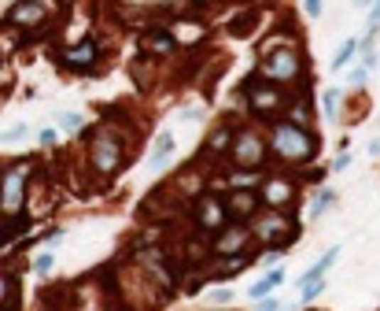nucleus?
<instances>
[{
	"instance_id": "obj_27",
	"label": "nucleus",
	"mask_w": 380,
	"mask_h": 311,
	"mask_svg": "<svg viewBox=\"0 0 380 311\" xmlns=\"http://www.w3.org/2000/svg\"><path fill=\"white\" fill-rule=\"evenodd\" d=\"M336 104H340V89H329V93H325V115H329V119L340 112Z\"/></svg>"
},
{
	"instance_id": "obj_24",
	"label": "nucleus",
	"mask_w": 380,
	"mask_h": 311,
	"mask_svg": "<svg viewBox=\"0 0 380 311\" xmlns=\"http://www.w3.org/2000/svg\"><path fill=\"white\" fill-rule=\"evenodd\" d=\"M55 126H60V130H82V115H74V112H55Z\"/></svg>"
},
{
	"instance_id": "obj_37",
	"label": "nucleus",
	"mask_w": 380,
	"mask_h": 311,
	"mask_svg": "<svg viewBox=\"0 0 380 311\" xmlns=\"http://www.w3.org/2000/svg\"><path fill=\"white\" fill-rule=\"evenodd\" d=\"M369 23H373V30H376V23H380V4H373V15H369Z\"/></svg>"
},
{
	"instance_id": "obj_35",
	"label": "nucleus",
	"mask_w": 380,
	"mask_h": 311,
	"mask_svg": "<svg viewBox=\"0 0 380 311\" xmlns=\"http://www.w3.org/2000/svg\"><path fill=\"white\" fill-rule=\"evenodd\" d=\"M303 11H307L310 19H314V15H321V4H317V0H307V4H303Z\"/></svg>"
},
{
	"instance_id": "obj_9",
	"label": "nucleus",
	"mask_w": 380,
	"mask_h": 311,
	"mask_svg": "<svg viewBox=\"0 0 380 311\" xmlns=\"http://www.w3.org/2000/svg\"><path fill=\"white\" fill-rule=\"evenodd\" d=\"M45 19H48V8H45V4H30V0H18V4L8 8V23L26 26V30H37Z\"/></svg>"
},
{
	"instance_id": "obj_12",
	"label": "nucleus",
	"mask_w": 380,
	"mask_h": 311,
	"mask_svg": "<svg viewBox=\"0 0 380 311\" xmlns=\"http://www.w3.org/2000/svg\"><path fill=\"white\" fill-rule=\"evenodd\" d=\"M225 211H229V223H244L259 211V196L255 193H244V189H233L225 196Z\"/></svg>"
},
{
	"instance_id": "obj_26",
	"label": "nucleus",
	"mask_w": 380,
	"mask_h": 311,
	"mask_svg": "<svg viewBox=\"0 0 380 311\" xmlns=\"http://www.w3.org/2000/svg\"><path fill=\"white\" fill-rule=\"evenodd\" d=\"M332 200H336V193H332V189H325V193H321V196L314 200V208H310V218H317L321 211H325V208L332 204Z\"/></svg>"
},
{
	"instance_id": "obj_23",
	"label": "nucleus",
	"mask_w": 380,
	"mask_h": 311,
	"mask_svg": "<svg viewBox=\"0 0 380 311\" xmlns=\"http://www.w3.org/2000/svg\"><path fill=\"white\" fill-rule=\"evenodd\" d=\"M30 230V218L26 215H18V218H11V223H8V218H4V241H11V237H18V233H26Z\"/></svg>"
},
{
	"instance_id": "obj_7",
	"label": "nucleus",
	"mask_w": 380,
	"mask_h": 311,
	"mask_svg": "<svg viewBox=\"0 0 380 311\" xmlns=\"http://www.w3.org/2000/svg\"><path fill=\"white\" fill-rule=\"evenodd\" d=\"M196 223H200V230H207V233H222L225 226H229V211H225V200H218V196H200L196 200Z\"/></svg>"
},
{
	"instance_id": "obj_3",
	"label": "nucleus",
	"mask_w": 380,
	"mask_h": 311,
	"mask_svg": "<svg viewBox=\"0 0 380 311\" xmlns=\"http://www.w3.org/2000/svg\"><path fill=\"white\" fill-rule=\"evenodd\" d=\"M23 204H26V159L4 171V200H0L4 218H18Z\"/></svg>"
},
{
	"instance_id": "obj_22",
	"label": "nucleus",
	"mask_w": 380,
	"mask_h": 311,
	"mask_svg": "<svg viewBox=\"0 0 380 311\" xmlns=\"http://www.w3.org/2000/svg\"><path fill=\"white\" fill-rule=\"evenodd\" d=\"M354 52H358V41L351 38V41H344V45H340V52H336V56H332V70H340V67H347V60L354 56Z\"/></svg>"
},
{
	"instance_id": "obj_34",
	"label": "nucleus",
	"mask_w": 380,
	"mask_h": 311,
	"mask_svg": "<svg viewBox=\"0 0 380 311\" xmlns=\"http://www.w3.org/2000/svg\"><path fill=\"white\" fill-rule=\"evenodd\" d=\"M351 167V156L344 152V156H336V163H332V171H347Z\"/></svg>"
},
{
	"instance_id": "obj_31",
	"label": "nucleus",
	"mask_w": 380,
	"mask_h": 311,
	"mask_svg": "<svg viewBox=\"0 0 380 311\" xmlns=\"http://www.w3.org/2000/svg\"><path fill=\"white\" fill-rule=\"evenodd\" d=\"M229 300H233V292H229V289H215V304H218V307H225Z\"/></svg>"
},
{
	"instance_id": "obj_30",
	"label": "nucleus",
	"mask_w": 380,
	"mask_h": 311,
	"mask_svg": "<svg viewBox=\"0 0 380 311\" xmlns=\"http://www.w3.org/2000/svg\"><path fill=\"white\" fill-rule=\"evenodd\" d=\"M233 181H237V186H248V181H255V174H248L244 167H237V171H233Z\"/></svg>"
},
{
	"instance_id": "obj_29",
	"label": "nucleus",
	"mask_w": 380,
	"mask_h": 311,
	"mask_svg": "<svg viewBox=\"0 0 380 311\" xmlns=\"http://www.w3.org/2000/svg\"><path fill=\"white\" fill-rule=\"evenodd\" d=\"M23 137H26V122H15L8 130V141H23Z\"/></svg>"
},
{
	"instance_id": "obj_19",
	"label": "nucleus",
	"mask_w": 380,
	"mask_h": 311,
	"mask_svg": "<svg viewBox=\"0 0 380 311\" xmlns=\"http://www.w3.org/2000/svg\"><path fill=\"white\" fill-rule=\"evenodd\" d=\"M259 19H262V15H259L255 8H251V11H244L240 19H233V23H229V33H233V38H248V33L255 30V23H259Z\"/></svg>"
},
{
	"instance_id": "obj_10",
	"label": "nucleus",
	"mask_w": 380,
	"mask_h": 311,
	"mask_svg": "<svg viewBox=\"0 0 380 311\" xmlns=\"http://www.w3.org/2000/svg\"><path fill=\"white\" fill-rule=\"evenodd\" d=\"M259 233L266 237V241H273V248H284V245H292L295 241V226H292V218H284V215H273L270 223H262Z\"/></svg>"
},
{
	"instance_id": "obj_16",
	"label": "nucleus",
	"mask_w": 380,
	"mask_h": 311,
	"mask_svg": "<svg viewBox=\"0 0 380 311\" xmlns=\"http://www.w3.org/2000/svg\"><path fill=\"white\" fill-rule=\"evenodd\" d=\"M281 282H284V267H273V270H270V274H266V278H262V282H255V285L248 289V297H251V300H262V297H266V292H273V289H277Z\"/></svg>"
},
{
	"instance_id": "obj_21",
	"label": "nucleus",
	"mask_w": 380,
	"mask_h": 311,
	"mask_svg": "<svg viewBox=\"0 0 380 311\" xmlns=\"http://www.w3.org/2000/svg\"><path fill=\"white\" fill-rule=\"evenodd\" d=\"M251 260H255V255H244V252H240V255H225V263L215 267V274H218V278H225V274H233V270H240V267H248Z\"/></svg>"
},
{
	"instance_id": "obj_6",
	"label": "nucleus",
	"mask_w": 380,
	"mask_h": 311,
	"mask_svg": "<svg viewBox=\"0 0 380 311\" xmlns=\"http://www.w3.org/2000/svg\"><path fill=\"white\" fill-rule=\"evenodd\" d=\"M244 93H248V100H251V107H255L259 115H277L281 107H284L281 89H277L273 82H266L262 75L248 78V85H244Z\"/></svg>"
},
{
	"instance_id": "obj_17",
	"label": "nucleus",
	"mask_w": 380,
	"mask_h": 311,
	"mask_svg": "<svg viewBox=\"0 0 380 311\" xmlns=\"http://www.w3.org/2000/svg\"><path fill=\"white\" fill-rule=\"evenodd\" d=\"M23 307V282L18 274H8L4 278V311H18Z\"/></svg>"
},
{
	"instance_id": "obj_5",
	"label": "nucleus",
	"mask_w": 380,
	"mask_h": 311,
	"mask_svg": "<svg viewBox=\"0 0 380 311\" xmlns=\"http://www.w3.org/2000/svg\"><path fill=\"white\" fill-rule=\"evenodd\" d=\"M233 163L244 171H259L262 163H266V141L255 134V130H240L237 141H233Z\"/></svg>"
},
{
	"instance_id": "obj_2",
	"label": "nucleus",
	"mask_w": 380,
	"mask_h": 311,
	"mask_svg": "<svg viewBox=\"0 0 380 311\" xmlns=\"http://www.w3.org/2000/svg\"><path fill=\"white\" fill-rule=\"evenodd\" d=\"M299 67H303V60H299L295 48H277V52H270V56H262L259 75L266 82H273V85H284V82L299 78Z\"/></svg>"
},
{
	"instance_id": "obj_18",
	"label": "nucleus",
	"mask_w": 380,
	"mask_h": 311,
	"mask_svg": "<svg viewBox=\"0 0 380 311\" xmlns=\"http://www.w3.org/2000/svg\"><path fill=\"white\" fill-rule=\"evenodd\" d=\"M233 141H237L233 130H215L211 137H207L203 149H207V152H233Z\"/></svg>"
},
{
	"instance_id": "obj_28",
	"label": "nucleus",
	"mask_w": 380,
	"mask_h": 311,
	"mask_svg": "<svg viewBox=\"0 0 380 311\" xmlns=\"http://www.w3.org/2000/svg\"><path fill=\"white\" fill-rule=\"evenodd\" d=\"M52 263H55V260H52V252H41L33 267H37V274H48V270H52Z\"/></svg>"
},
{
	"instance_id": "obj_33",
	"label": "nucleus",
	"mask_w": 380,
	"mask_h": 311,
	"mask_svg": "<svg viewBox=\"0 0 380 311\" xmlns=\"http://www.w3.org/2000/svg\"><path fill=\"white\" fill-rule=\"evenodd\" d=\"M55 141H60V130H52V126L41 130V144H55Z\"/></svg>"
},
{
	"instance_id": "obj_25",
	"label": "nucleus",
	"mask_w": 380,
	"mask_h": 311,
	"mask_svg": "<svg viewBox=\"0 0 380 311\" xmlns=\"http://www.w3.org/2000/svg\"><path fill=\"white\" fill-rule=\"evenodd\" d=\"M303 282H307V285H303V304H307V300H314L317 292L325 289V282H321V278H303Z\"/></svg>"
},
{
	"instance_id": "obj_4",
	"label": "nucleus",
	"mask_w": 380,
	"mask_h": 311,
	"mask_svg": "<svg viewBox=\"0 0 380 311\" xmlns=\"http://www.w3.org/2000/svg\"><path fill=\"white\" fill-rule=\"evenodd\" d=\"M89 159H92V171H97L100 178H111L122 167V144H119V137L100 134L97 141H92V149H89Z\"/></svg>"
},
{
	"instance_id": "obj_15",
	"label": "nucleus",
	"mask_w": 380,
	"mask_h": 311,
	"mask_svg": "<svg viewBox=\"0 0 380 311\" xmlns=\"http://www.w3.org/2000/svg\"><path fill=\"white\" fill-rule=\"evenodd\" d=\"M166 30L174 33L178 45H196V41L207 38V26H203V23H185V19H181V23H170Z\"/></svg>"
},
{
	"instance_id": "obj_14",
	"label": "nucleus",
	"mask_w": 380,
	"mask_h": 311,
	"mask_svg": "<svg viewBox=\"0 0 380 311\" xmlns=\"http://www.w3.org/2000/svg\"><path fill=\"white\" fill-rule=\"evenodd\" d=\"M97 41H82L78 48H67V52H60V63L63 67H74V70H89L92 63H97Z\"/></svg>"
},
{
	"instance_id": "obj_20",
	"label": "nucleus",
	"mask_w": 380,
	"mask_h": 311,
	"mask_svg": "<svg viewBox=\"0 0 380 311\" xmlns=\"http://www.w3.org/2000/svg\"><path fill=\"white\" fill-rule=\"evenodd\" d=\"M170 152H174V137H170V134H159L156 149H151V167H163V163L170 159Z\"/></svg>"
},
{
	"instance_id": "obj_32",
	"label": "nucleus",
	"mask_w": 380,
	"mask_h": 311,
	"mask_svg": "<svg viewBox=\"0 0 380 311\" xmlns=\"http://www.w3.org/2000/svg\"><path fill=\"white\" fill-rule=\"evenodd\" d=\"M255 311H284V307H281V300L273 297V300H259V307H255Z\"/></svg>"
},
{
	"instance_id": "obj_8",
	"label": "nucleus",
	"mask_w": 380,
	"mask_h": 311,
	"mask_svg": "<svg viewBox=\"0 0 380 311\" xmlns=\"http://www.w3.org/2000/svg\"><path fill=\"white\" fill-rule=\"evenodd\" d=\"M244 245H248V226H240V223H229L222 233L211 237V252L222 255V260H225V255H240Z\"/></svg>"
},
{
	"instance_id": "obj_36",
	"label": "nucleus",
	"mask_w": 380,
	"mask_h": 311,
	"mask_svg": "<svg viewBox=\"0 0 380 311\" xmlns=\"http://www.w3.org/2000/svg\"><path fill=\"white\" fill-rule=\"evenodd\" d=\"M366 75H369V70H362V67H358L354 75H351V85H362V82H366Z\"/></svg>"
},
{
	"instance_id": "obj_13",
	"label": "nucleus",
	"mask_w": 380,
	"mask_h": 311,
	"mask_svg": "<svg viewBox=\"0 0 380 311\" xmlns=\"http://www.w3.org/2000/svg\"><path fill=\"white\" fill-rule=\"evenodd\" d=\"M141 48H144V56H170V52L178 48V41H174V33L170 30H148L144 38H141Z\"/></svg>"
},
{
	"instance_id": "obj_1",
	"label": "nucleus",
	"mask_w": 380,
	"mask_h": 311,
	"mask_svg": "<svg viewBox=\"0 0 380 311\" xmlns=\"http://www.w3.org/2000/svg\"><path fill=\"white\" fill-rule=\"evenodd\" d=\"M270 152L281 163H310L317 152V137L295 122H277L270 134Z\"/></svg>"
},
{
	"instance_id": "obj_11",
	"label": "nucleus",
	"mask_w": 380,
	"mask_h": 311,
	"mask_svg": "<svg viewBox=\"0 0 380 311\" xmlns=\"http://www.w3.org/2000/svg\"><path fill=\"white\" fill-rule=\"evenodd\" d=\"M262 200H266V204H273V208H288L292 204V200H295V186H292V181L288 178H266L262 181Z\"/></svg>"
}]
</instances>
